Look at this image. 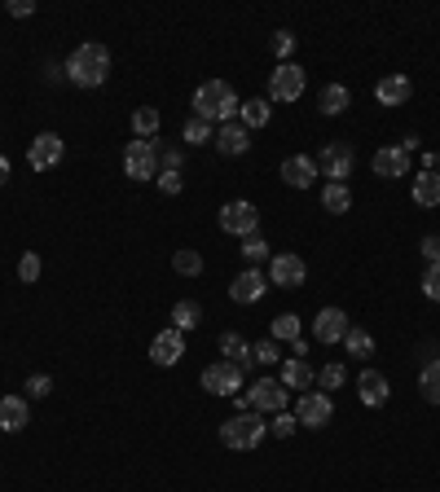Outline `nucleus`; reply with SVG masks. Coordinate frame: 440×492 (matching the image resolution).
I'll return each instance as SVG.
<instances>
[{
	"mask_svg": "<svg viewBox=\"0 0 440 492\" xmlns=\"http://www.w3.org/2000/svg\"><path fill=\"white\" fill-rule=\"evenodd\" d=\"M190 106H194V119H203V123H212V128H216V123L224 128V123L238 114L242 102H238V93H233L224 79H207V84L194 88V102H190Z\"/></svg>",
	"mask_w": 440,
	"mask_h": 492,
	"instance_id": "1",
	"label": "nucleus"
},
{
	"mask_svg": "<svg viewBox=\"0 0 440 492\" xmlns=\"http://www.w3.org/2000/svg\"><path fill=\"white\" fill-rule=\"evenodd\" d=\"M62 66H66V79L75 88H102L110 79V49L106 45H80Z\"/></svg>",
	"mask_w": 440,
	"mask_h": 492,
	"instance_id": "2",
	"label": "nucleus"
},
{
	"mask_svg": "<svg viewBox=\"0 0 440 492\" xmlns=\"http://www.w3.org/2000/svg\"><path fill=\"white\" fill-rule=\"evenodd\" d=\"M269 436V422H260V413H233L229 422H220V444L233 448V453H247V448H260V439Z\"/></svg>",
	"mask_w": 440,
	"mask_h": 492,
	"instance_id": "3",
	"label": "nucleus"
},
{
	"mask_svg": "<svg viewBox=\"0 0 440 492\" xmlns=\"http://www.w3.org/2000/svg\"><path fill=\"white\" fill-rule=\"evenodd\" d=\"M304 88H309V75H304V66H295V62H277V71L269 75V102H300L304 97Z\"/></svg>",
	"mask_w": 440,
	"mask_h": 492,
	"instance_id": "4",
	"label": "nucleus"
},
{
	"mask_svg": "<svg viewBox=\"0 0 440 492\" xmlns=\"http://www.w3.org/2000/svg\"><path fill=\"white\" fill-rule=\"evenodd\" d=\"M123 176H132V180L159 176V141H128L123 146Z\"/></svg>",
	"mask_w": 440,
	"mask_h": 492,
	"instance_id": "5",
	"label": "nucleus"
},
{
	"mask_svg": "<svg viewBox=\"0 0 440 492\" xmlns=\"http://www.w3.org/2000/svg\"><path fill=\"white\" fill-rule=\"evenodd\" d=\"M220 233H233V238L260 233V212H256V203H247V198L224 203V207H220Z\"/></svg>",
	"mask_w": 440,
	"mask_h": 492,
	"instance_id": "6",
	"label": "nucleus"
},
{
	"mask_svg": "<svg viewBox=\"0 0 440 492\" xmlns=\"http://www.w3.org/2000/svg\"><path fill=\"white\" fill-rule=\"evenodd\" d=\"M352 167H357V154H352L348 141H330L322 150V159H317V171L326 176V185H348Z\"/></svg>",
	"mask_w": 440,
	"mask_h": 492,
	"instance_id": "7",
	"label": "nucleus"
},
{
	"mask_svg": "<svg viewBox=\"0 0 440 492\" xmlns=\"http://www.w3.org/2000/svg\"><path fill=\"white\" fill-rule=\"evenodd\" d=\"M199 383H203L207 396H238V391L247 387V374H242L233 361H212V365L203 370V379H199Z\"/></svg>",
	"mask_w": 440,
	"mask_h": 492,
	"instance_id": "8",
	"label": "nucleus"
},
{
	"mask_svg": "<svg viewBox=\"0 0 440 492\" xmlns=\"http://www.w3.org/2000/svg\"><path fill=\"white\" fill-rule=\"evenodd\" d=\"M330 418H334V400H330L326 391H300V400H295V422L300 427L322 431Z\"/></svg>",
	"mask_w": 440,
	"mask_h": 492,
	"instance_id": "9",
	"label": "nucleus"
},
{
	"mask_svg": "<svg viewBox=\"0 0 440 492\" xmlns=\"http://www.w3.org/2000/svg\"><path fill=\"white\" fill-rule=\"evenodd\" d=\"M269 286H282V290H295V286H304L309 281V264L300 260V255H291V251H282L269 260Z\"/></svg>",
	"mask_w": 440,
	"mask_h": 492,
	"instance_id": "10",
	"label": "nucleus"
},
{
	"mask_svg": "<svg viewBox=\"0 0 440 492\" xmlns=\"http://www.w3.org/2000/svg\"><path fill=\"white\" fill-rule=\"evenodd\" d=\"M247 400H251L256 413H282L286 400H291V391L277 383V379H256V383L247 387Z\"/></svg>",
	"mask_w": 440,
	"mask_h": 492,
	"instance_id": "11",
	"label": "nucleus"
},
{
	"mask_svg": "<svg viewBox=\"0 0 440 492\" xmlns=\"http://www.w3.org/2000/svg\"><path fill=\"white\" fill-rule=\"evenodd\" d=\"M181 356H185V334H181V329H159V334L150 338V361H155L159 370H172Z\"/></svg>",
	"mask_w": 440,
	"mask_h": 492,
	"instance_id": "12",
	"label": "nucleus"
},
{
	"mask_svg": "<svg viewBox=\"0 0 440 492\" xmlns=\"http://www.w3.org/2000/svg\"><path fill=\"white\" fill-rule=\"evenodd\" d=\"M265 290H269V277L260 273V269H242V273L229 281V299L233 304H260Z\"/></svg>",
	"mask_w": 440,
	"mask_h": 492,
	"instance_id": "13",
	"label": "nucleus"
},
{
	"mask_svg": "<svg viewBox=\"0 0 440 492\" xmlns=\"http://www.w3.org/2000/svg\"><path fill=\"white\" fill-rule=\"evenodd\" d=\"M348 329H352V321H348L343 308H322V313L313 317V338H317V343H343Z\"/></svg>",
	"mask_w": 440,
	"mask_h": 492,
	"instance_id": "14",
	"label": "nucleus"
},
{
	"mask_svg": "<svg viewBox=\"0 0 440 492\" xmlns=\"http://www.w3.org/2000/svg\"><path fill=\"white\" fill-rule=\"evenodd\" d=\"M62 137L57 132H40L36 141H31V150H27V163L36 167V171H49V167H57L62 163Z\"/></svg>",
	"mask_w": 440,
	"mask_h": 492,
	"instance_id": "15",
	"label": "nucleus"
},
{
	"mask_svg": "<svg viewBox=\"0 0 440 492\" xmlns=\"http://www.w3.org/2000/svg\"><path fill=\"white\" fill-rule=\"evenodd\" d=\"M317 176H322V171H317V159H309V154H291V159L282 163V180H286L291 189H313Z\"/></svg>",
	"mask_w": 440,
	"mask_h": 492,
	"instance_id": "16",
	"label": "nucleus"
},
{
	"mask_svg": "<svg viewBox=\"0 0 440 492\" xmlns=\"http://www.w3.org/2000/svg\"><path fill=\"white\" fill-rule=\"evenodd\" d=\"M212 146H216L224 159H238V154H247V150H251V132H247L242 123H224V128H216Z\"/></svg>",
	"mask_w": 440,
	"mask_h": 492,
	"instance_id": "17",
	"label": "nucleus"
},
{
	"mask_svg": "<svg viewBox=\"0 0 440 492\" xmlns=\"http://www.w3.org/2000/svg\"><path fill=\"white\" fill-rule=\"evenodd\" d=\"M375 176H384V180H396V176H410V154L401 150V146H384V150H375Z\"/></svg>",
	"mask_w": 440,
	"mask_h": 492,
	"instance_id": "18",
	"label": "nucleus"
},
{
	"mask_svg": "<svg viewBox=\"0 0 440 492\" xmlns=\"http://www.w3.org/2000/svg\"><path fill=\"white\" fill-rule=\"evenodd\" d=\"M357 396H361V404L366 409H384L387 396H392V387L379 370H361V379H357Z\"/></svg>",
	"mask_w": 440,
	"mask_h": 492,
	"instance_id": "19",
	"label": "nucleus"
},
{
	"mask_svg": "<svg viewBox=\"0 0 440 492\" xmlns=\"http://www.w3.org/2000/svg\"><path fill=\"white\" fill-rule=\"evenodd\" d=\"M27 422H31L27 396H4V400H0V431H4V436H18Z\"/></svg>",
	"mask_w": 440,
	"mask_h": 492,
	"instance_id": "20",
	"label": "nucleus"
},
{
	"mask_svg": "<svg viewBox=\"0 0 440 492\" xmlns=\"http://www.w3.org/2000/svg\"><path fill=\"white\" fill-rule=\"evenodd\" d=\"M220 361H233L242 374L256 365V356H251V343H247L242 334H233V329H229V334H220Z\"/></svg>",
	"mask_w": 440,
	"mask_h": 492,
	"instance_id": "21",
	"label": "nucleus"
},
{
	"mask_svg": "<svg viewBox=\"0 0 440 492\" xmlns=\"http://www.w3.org/2000/svg\"><path fill=\"white\" fill-rule=\"evenodd\" d=\"M410 93H414V84H410L405 75H384V79L375 84L379 106H405V102H410Z\"/></svg>",
	"mask_w": 440,
	"mask_h": 492,
	"instance_id": "22",
	"label": "nucleus"
},
{
	"mask_svg": "<svg viewBox=\"0 0 440 492\" xmlns=\"http://www.w3.org/2000/svg\"><path fill=\"white\" fill-rule=\"evenodd\" d=\"M317 374H313V365L304 361V356H291V361H282V379L277 383L286 387V391H304V387L313 383Z\"/></svg>",
	"mask_w": 440,
	"mask_h": 492,
	"instance_id": "23",
	"label": "nucleus"
},
{
	"mask_svg": "<svg viewBox=\"0 0 440 492\" xmlns=\"http://www.w3.org/2000/svg\"><path fill=\"white\" fill-rule=\"evenodd\" d=\"M410 194H414V203H419V207H427V212L440 207V171H423V176H414V189H410Z\"/></svg>",
	"mask_w": 440,
	"mask_h": 492,
	"instance_id": "24",
	"label": "nucleus"
},
{
	"mask_svg": "<svg viewBox=\"0 0 440 492\" xmlns=\"http://www.w3.org/2000/svg\"><path fill=\"white\" fill-rule=\"evenodd\" d=\"M238 119H242V128H247V132H251V128H265V123L274 119L269 97H251V102H242V106H238Z\"/></svg>",
	"mask_w": 440,
	"mask_h": 492,
	"instance_id": "25",
	"label": "nucleus"
},
{
	"mask_svg": "<svg viewBox=\"0 0 440 492\" xmlns=\"http://www.w3.org/2000/svg\"><path fill=\"white\" fill-rule=\"evenodd\" d=\"M159 110L155 106H141V110H132V132H137V141H155L159 137Z\"/></svg>",
	"mask_w": 440,
	"mask_h": 492,
	"instance_id": "26",
	"label": "nucleus"
},
{
	"mask_svg": "<svg viewBox=\"0 0 440 492\" xmlns=\"http://www.w3.org/2000/svg\"><path fill=\"white\" fill-rule=\"evenodd\" d=\"M242 260H247V269H260L265 260H274V251H269V242L260 238V233H251V238H242Z\"/></svg>",
	"mask_w": 440,
	"mask_h": 492,
	"instance_id": "27",
	"label": "nucleus"
},
{
	"mask_svg": "<svg viewBox=\"0 0 440 492\" xmlns=\"http://www.w3.org/2000/svg\"><path fill=\"white\" fill-rule=\"evenodd\" d=\"M419 391H423V400H427V404H440V356H432V361L423 365V374H419Z\"/></svg>",
	"mask_w": 440,
	"mask_h": 492,
	"instance_id": "28",
	"label": "nucleus"
},
{
	"mask_svg": "<svg viewBox=\"0 0 440 492\" xmlns=\"http://www.w3.org/2000/svg\"><path fill=\"white\" fill-rule=\"evenodd\" d=\"M348 207H352V189H348V185H326V189H322V212L343 216Z\"/></svg>",
	"mask_w": 440,
	"mask_h": 492,
	"instance_id": "29",
	"label": "nucleus"
},
{
	"mask_svg": "<svg viewBox=\"0 0 440 492\" xmlns=\"http://www.w3.org/2000/svg\"><path fill=\"white\" fill-rule=\"evenodd\" d=\"M348 102H352V93H348L343 84H326V88H322V114H326V119L343 114V110H348Z\"/></svg>",
	"mask_w": 440,
	"mask_h": 492,
	"instance_id": "30",
	"label": "nucleus"
},
{
	"mask_svg": "<svg viewBox=\"0 0 440 492\" xmlns=\"http://www.w3.org/2000/svg\"><path fill=\"white\" fill-rule=\"evenodd\" d=\"M199 321H203V308H199L194 299H181V304L172 308V329H181V334H185V329H194Z\"/></svg>",
	"mask_w": 440,
	"mask_h": 492,
	"instance_id": "31",
	"label": "nucleus"
},
{
	"mask_svg": "<svg viewBox=\"0 0 440 492\" xmlns=\"http://www.w3.org/2000/svg\"><path fill=\"white\" fill-rule=\"evenodd\" d=\"M343 347H348V356H357V361H366V356H375V338L366 334V329H348L343 334Z\"/></svg>",
	"mask_w": 440,
	"mask_h": 492,
	"instance_id": "32",
	"label": "nucleus"
},
{
	"mask_svg": "<svg viewBox=\"0 0 440 492\" xmlns=\"http://www.w3.org/2000/svg\"><path fill=\"white\" fill-rule=\"evenodd\" d=\"M172 269H176L181 277H199L203 273V255H199L194 246H181V251L172 255Z\"/></svg>",
	"mask_w": 440,
	"mask_h": 492,
	"instance_id": "33",
	"label": "nucleus"
},
{
	"mask_svg": "<svg viewBox=\"0 0 440 492\" xmlns=\"http://www.w3.org/2000/svg\"><path fill=\"white\" fill-rule=\"evenodd\" d=\"M212 137H216V128L203 123V119H185V128H181V141L185 146H207Z\"/></svg>",
	"mask_w": 440,
	"mask_h": 492,
	"instance_id": "34",
	"label": "nucleus"
},
{
	"mask_svg": "<svg viewBox=\"0 0 440 492\" xmlns=\"http://www.w3.org/2000/svg\"><path fill=\"white\" fill-rule=\"evenodd\" d=\"M274 338L277 343H295V338H300V317H295V313H277L274 317Z\"/></svg>",
	"mask_w": 440,
	"mask_h": 492,
	"instance_id": "35",
	"label": "nucleus"
},
{
	"mask_svg": "<svg viewBox=\"0 0 440 492\" xmlns=\"http://www.w3.org/2000/svg\"><path fill=\"white\" fill-rule=\"evenodd\" d=\"M317 383H322V391H334V387H343L348 383V370H343V361H330V365H322L317 370Z\"/></svg>",
	"mask_w": 440,
	"mask_h": 492,
	"instance_id": "36",
	"label": "nucleus"
},
{
	"mask_svg": "<svg viewBox=\"0 0 440 492\" xmlns=\"http://www.w3.org/2000/svg\"><path fill=\"white\" fill-rule=\"evenodd\" d=\"M251 356L260 365H277L282 361V347H277V338H260V343H251Z\"/></svg>",
	"mask_w": 440,
	"mask_h": 492,
	"instance_id": "37",
	"label": "nucleus"
},
{
	"mask_svg": "<svg viewBox=\"0 0 440 492\" xmlns=\"http://www.w3.org/2000/svg\"><path fill=\"white\" fill-rule=\"evenodd\" d=\"M295 427H300V422H295V413H286V409H282V413H274V422H269V436H274V439H291Z\"/></svg>",
	"mask_w": 440,
	"mask_h": 492,
	"instance_id": "38",
	"label": "nucleus"
},
{
	"mask_svg": "<svg viewBox=\"0 0 440 492\" xmlns=\"http://www.w3.org/2000/svg\"><path fill=\"white\" fill-rule=\"evenodd\" d=\"M40 269H45V264H40V255H36V251H27V255L18 260V281H40Z\"/></svg>",
	"mask_w": 440,
	"mask_h": 492,
	"instance_id": "39",
	"label": "nucleus"
},
{
	"mask_svg": "<svg viewBox=\"0 0 440 492\" xmlns=\"http://www.w3.org/2000/svg\"><path fill=\"white\" fill-rule=\"evenodd\" d=\"M291 54H295V36L291 31H274V57L277 62H291Z\"/></svg>",
	"mask_w": 440,
	"mask_h": 492,
	"instance_id": "40",
	"label": "nucleus"
},
{
	"mask_svg": "<svg viewBox=\"0 0 440 492\" xmlns=\"http://www.w3.org/2000/svg\"><path fill=\"white\" fill-rule=\"evenodd\" d=\"M155 180H159V189H164L167 198H176V194L185 189V176H181V171H159Z\"/></svg>",
	"mask_w": 440,
	"mask_h": 492,
	"instance_id": "41",
	"label": "nucleus"
},
{
	"mask_svg": "<svg viewBox=\"0 0 440 492\" xmlns=\"http://www.w3.org/2000/svg\"><path fill=\"white\" fill-rule=\"evenodd\" d=\"M49 391H54V379H49V374H31V379H27V396H31V400H45Z\"/></svg>",
	"mask_w": 440,
	"mask_h": 492,
	"instance_id": "42",
	"label": "nucleus"
},
{
	"mask_svg": "<svg viewBox=\"0 0 440 492\" xmlns=\"http://www.w3.org/2000/svg\"><path fill=\"white\" fill-rule=\"evenodd\" d=\"M423 295H427L432 304H440V264H432V269L423 273Z\"/></svg>",
	"mask_w": 440,
	"mask_h": 492,
	"instance_id": "43",
	"label": "nucleus"
},
{
	"mask_svg": "<svg viewBox=\"0 0 440 492\" xmlns=\"http://www.w3.org/2000/svg\"><path fill=\"white\" fill-rule=\"evenodd\" d=\"M419 251H423V260H427V269H432V264H440V233H427Z\"/></svg>",
	"mask_w": 440,
	"mask_h": 492,
	"instance_id": "44",
	"label": "nucleus"
},
{
	"mask_svg": "<svg viewBox=\"0 0 440 492\" xmlns=\"http://www.w3.org/2000/svg\"><path fill=\"white\" fill-rule=\"evenodd\" d=\"M31 13H36L31 0H9V18H31Z\"/></svg>",
	"mask_w": 440,
	"mask_h": 492,
	"instance_id": "45",
	"label": "nucleus"
},
{
	"mask_svg": "<svg viewBox=\"0 0 440 492\" xmlns=\"http://www.w3.org/2000/svg\"><path fill=\"white\" fill-rule=\"evenodd\" d=\"M45 79H66V66H62V62H49V66H45Z\"/></svg>",
	"mask_w": 440,
	"mask_h": 492,
	"instance_id": "46",
	"label": "nucleus"
},
{
	"mask_svg": "<svg viewBox=\"0 0 440 492\" xmlns=\"http://www.w3.org/2000/svg\"><path fill=\"white\" fill-rule=\"evenodd\" d=\"M9 176H13V167H9V159L0 154V185H9Z\"/></svg>",
	"mask_w": 440,
	"mask_h": 492,
	"instance_id": "47",
	"label": "nucleus"
},
{
	"mask_svg": "<svg viewBox=\"0 0 440 492\" xmlns=\"http://www.w3.org/2000/svg\"><path fill=\"white\" fill-rule=\"evenodd\" d=\"M436 171H440V154H436Z\"/></svg>",
	"mask_w": 440,
	"mask_h": 492,
	"instance_id": "48",
	"label": "nucleus"
}]
</instances>
